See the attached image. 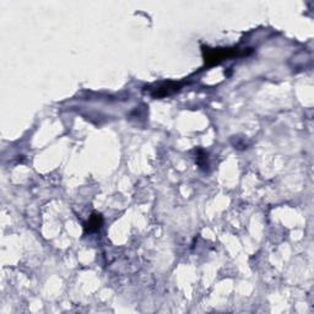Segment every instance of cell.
Returning a JSON list of instances; mask_svg holds the SVG:
<instances>
[{"label":"cell","instance_id":"cell-1","mask_svg":"<svg viewBox=\"0 0 314 314\" xmlns=\"http://www.w3.org/2000/svg\"><path fill=\"white\" fill-rule=\"evenodd\" d=\"M244 54H247L246 51L242 52L241 49L237 48H205V47L203 48L204 62L208 67L217 65L230 58L244 56Z\"/></svg>","mask_w":314,"mask_h":314},{"label":"cell","instance_id":"cell-2","mask_svg":"<svg viewBox=\"0 0 314 314\" xmlns=\"http://www.w3.org/2000/svg\"><path fill=\"white\" fill-rule=\"evenodd\" d=\"M182 87L181 82H175V81H169L164 82V84H160L159 86H156V89L151 91V96L155 98H162L166 97V96L172 95V93L180 91Z\"/></svg>","mask_w":314,"mask_h":314},{"label":"cell","instance_id":"cell-4","mask_svg":"<svg viewBox=\"0 0 314 314\" xmlns=\"http://www.w3.org/2000/svg\"><path fill=\"white\" fill-rule=\"evenodd\" d=\"M197 165L200 167L202 170H208L209 167V159H208V153L205 152L204 150H198L197 153Z\"/></svg>","mask_w":314,"mask_h":314},{"label":"cell","instance_id":"cell-3","mask_svg":"<svg viewBox=\"0 0 314 314\" xmlns=\"http://www.w3.org/2000/svg\"><path fill=\"white\" fill-rule=\"evenodd\" d=\"M102 224H103V217H102V215L97 214V213H93L90 216L89 221H87L86 224L84 225L85 235H86V233L97 232V231L101 228Z\"/></svg>","mask_w":314,"mask_h":314}]
</instances>
